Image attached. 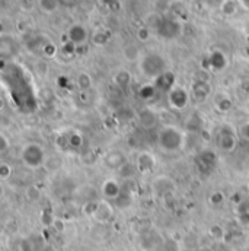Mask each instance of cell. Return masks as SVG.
Segmentation results:
<instances>
[{
    "label": "cell",
    "instance_id": "8d00e7d4",
    "mask_svg": "<svg viewBox=\"0 0 249 251\" xmlns=\"http://www.w3.org/2000/svg\"><path fill=\"white\" fill-rule=\"evenodd\" d=\"M198 251H214L213 249H210V247H201V249H198Z\"/></svg>",
    "mask_w": 249,
    "mask_h": 251
},
{
    "label": "cell",
    "instance_id": "d4e9b609",
    "mask_svg": "<svg viewBox=\"0 0 249 251\" xmlns=\"http://www.w3.org/2000/svg\"><path fill=\"white\" fill-rule=\"evenodd\" d=\"M208 203H210L211 206H214V207L222 206V204L225 203V194H223L222 191H214V193H211L210 197H208Z\"/></svg>",
    "mask_w": 249,
    "mask_h": 251
},
{
    "label": "cell",
    "instance_id": "9a60e30c",
    "mask_svg": "<svg viewBox=\"0 0 249 251\" xmlns=\"http://www.w3.org/2000/svg\"><path fill=\"white\" fill-rule=\"evenodd\" d=\"M89 34H88V29L80 25V24H76L73 26L68 28L67 31V38L70 43H73L74 46H80V44H85L86 40H88Z\"/></svg>",
    "mask_w": 249,
    "mask_h": 251
},
{
    "label": "cell",
    "instance_id": "d6a6232c",
    "mask_svg": "<svg viewBox=\"0 0 249 251\" xmlns=\"http://www.w3.org/2000/svg\"><path fill=\"white\" fill-rule=\"evenodd\" d=\"M59 3L63 7H74L80 3V0H59Z\"/></svg>",
    "mask_w": 249,
    "mask_h": 251
},
{
    "label": "cell",
    "instance_id": "d590c367",
    "mask_svg": "<svg viewBox=\"0 0 249 251\" xmlns=\"http://www.w3.org/2000/svg\"><path fill=\"white\" fill-rule=\"evenodd\" d=\"M239 1H241V3H242L245 7H247V9H249V0H239Z\"/></svg>",
    "mask_w": 249,
    "mask_h": 251
},
{
    "label": "cell",
    "instance_id": "7a4b0ae2",
    "mask_svg": "<svg viewBox=\"0 0 249 251\" xmlns=\"http://www.w3.org/2000/svg\"><path fill=\"white\" fill-rule=\"evenodd\" d=\"M185 145V134L177 126H163L158 133V146L165 152L181 151Z\"/></svg>",
    "mask_w": 249,
    "mask_h": 251
},
{
    "label": "cell",
    "instance_id": "2e32d148",
    "mask_svg": "<svg viewBox=\"0 0 249 251\" xmlns=\"http://www.w3.org/2000/svg\"><path fill=\"white\" fill-rule=\"evenodd\" d=\"M207 63H208V69L210 70L220 72V70H223L227 66V57H226V54L222 50H214V51L210 53V56L207 59Z\"/></svg>",
    "mask_w": 249,
    "mask_h": 251
},
{
    "label": "cell",
    "instance_id": "52a82bcc",
    "mask_svg": "<svg viewBox=\"0 0 249 251\" xmlns=\"http://www.w3.org/2000/svg\"><path fill=\"white\" fill-rule=\"evenodd\" d=\"M156 31H158L159 37H162L165 40H174V38H178L181 35L182 25L178 19L160 18L158 25H156Z\"/></svg>",
    "mask_w": 249,
    "mask_h": 251
},
{
    "label": "cell",
    "instance_id": "9c48e42d",
    "mask_svg": "<svg viewBox=\"0 0 249 251\" xmlns=\"http://www.w3.org/2000/svg\"><path fill=\"white\" fill-rule=\"evenodd\" d=\"M134 165L138 174H150L156 168V156L150 151H140L136 156Z\"/></svg>",
    "mask_w": 249,
    "mask_h": 251
},
{
    "label": "cell",
    "instance_id": "e0dca14e",
    "mask_svg": "<svg viewBox=\"0 0 249 251\" xmlns=\"http://www.w3.org/2000/svg\"><path fill=\"white\" fill-rule=\"evenodd\" d=\"M155 88L165 91V92H171L175 88V75L171 70H166L163 75H160L156 80H155Z\"/></svg>",
    "mask_w": 249,
    "mask_h": 251
},
{
    "label": "cell",
    "instance_id": "277c9868",
    "mask_svg": "<svg viewBox=\"0 0 249 251\" xmlns=\"http://www.w3.org/2000/svg\"><path fill=\"white\" fill-rule=\"evenodd\" d=\"M21 159L28 168L37 170L45 162V149L40 143H35V142L26 143L22 148Z\"/></svg>",
    "mask_w": 249,
    "mask_h": 251
},
{
    "label": "cell",
    "instance_id": "e575fe53",
    "mask_svg": "<svg viewBox=\"0 0 249 251\" xmlns=\"http://www.w3.org/2000/svg\"><path fill=\"white\" fill-rule=\"evenodd\" d=\"M101 1H102L104 4H107V6H113V4H115L118 0H101Z\"/></svg>",
    "mask_w": 249,
    "mask_h": 251
},
{
    "label": "cell",
    "instance_id": "44dd1931",
    "mask_svg": "<svg viewBox=\"0 0 249 251\" xmlns=\"http://www.w3.org/2000/svg\"><path fill=\"white\" fill-rule=\"evenodd\" d=\"M216 108H217L219 111H222V113H229V111L233 108V102H232L230 97L223 95L222 100H217V101H216Z\"/></svg>",
    "mask_w": 249,
    "mask_h": 251
},
{
    "label": "cell",
    "instance_id": "7402d4cb",
    "mask_svg": "<svg viewBox=\"0 0 249 251\" xmlns=\"http://www.w3.org/2000/svg\"><path fill=\"white\" fill-rule=\"evenodd\" d=\"M77 86H79L80 91H88L92 86V77H91V75L86 73V72H82L77 76Z\"/></svg>",
    "mask_w": 249,
    "mask_h": 251
},
{
    "label": "cell",
    "instance_id": "5b68a950",
    "mask_svg": "<svg viewBox=\"0 0 249 251\" xmlns=\"http://www.w3.org/2000/svg\"><path fill=\"white\" fill-rule=\"evenodd\" d=\"M214 142L219 151L222 152H233L238 145V133L230 125H222L214 136Z\"/></svg>",
    "mask_w": 249,
    "mask_h": 251
},
{
    "label": "cell",
    "instance_id": "6da1fadb",
    "mask_svg": "<svg viewBox=\"0 0 249 251\" xmlns=\"http://www.w3.org/2000/svg\"><path fill=\"white\" fill-rule=\"evenodd\" d=\"M1 85L18 111L31 114L37 110V91L32 77L21 64L3 63Z\"/></svg>",
    "mask_w": 249,
    "mask_h": 251
},
{
    "label": "cell",
    "instance_id": "603a6c76",
    "mask_svg": "<svg viewBox=\"0 0 249 251\" xmlns=\"http://www.w3.org/2000/svg\"><path fill=\"white\" fill-rule=\"evenodd\" d=\"M208 234H210V237H211L213 240H216V241H223V240H225V229H223L222 225H217V224L211 225V226L208 228Z\"/></svg>",
    "mask_w": 249,
    "mask_h": 251
},
{
    "label": "cell",
    "instance_id": "8992f818",
    "mask_svg": "<svg viewBox=\"0 0 249 251\" xmlns=\"http://www.w3.org/2000/svg\"><path fill=\"white\" fill-rule=\"evenodd\" d=\"M217 161H219V156L214 149H203L195 156V167L201 174L208 176L214 171Z\"/></svg>",
    "mask_w": 249,
    "mask_h": 251
},
{
    "label": "cell",
    "instance_id": "4dcf8cb0",
    "mask_svg": "<svg viewBox=\"0 0 249 251\" xmlns=\"http://www.w3.org/2000/svg\"><path fill=\"white\" fill-rule=\"evenodd\" d=\"M239 136H241L244 140L249 142V122L241 126V128H239Z\"/></svg>",
    "mask_w": 249,
    "mask_h": 251
},
{
    "label": "cell",
    "instance_id": "ffe728a7",
    "mask_svg": "<svg viewBox=\"0 0 249 251\" xmlns=\"http://www.w3.org/2000/svg\"><path fill=\"white\" fill-rule=\"evenodd\" d=\"M38 4L44 13H54L60 6L59 0H38Z\"/></svg>",
    "mask_w": 249,
    "mask_h": 251
},
{
    "label": "cell",
    "instance_id": "83f0119b",
    "mask_svg": "<svg viewBox=\"0 0 249 251\" xmlns=\"http://www.w3.org/2000/svg\"><path fill=\"white\" fill-rule=\"evenodd\" d=\"M18 251H35V244L29 238H22L18 244Z\"/></svg>",
    "mask_w": 249,
    "mask_h": 251
},
{
    "label": "cell",
    "instance_id": "cb8c5ba5",
    "mask_svg": "<svg viewBox=\"0 0 249 251\" xmlns=\"http://www.w3.org/2000/svg\"><path fill=\"white\" fill-rule=\"evenodd\" d=\"M124 56L128 62H136V60H138V57H140L138 49H137L136 46H133V44L127 46L124 49Z\"/></svg>",
    "mask_w": 249,
    "mask_h": 251
},
{
    "label": "cell",
    "instance_id": "4fadbf2b",
    "mask_svg": "<svg viewBox=\"0 0 249 251\" xmlns=\"http://www.w3.org/2000/svg\"><path fill=\"white\" fill-rule=\"evenodd\" d=\"M102 196L105 197V200H117L121 193H123V187L120 186V183L114 178H108L102 183Z\"/></svg>",
    "mask_w": 249,
    "mask_h": 251
},
{
    "label": "cell",
    "instance_id": "ba28073f",
    "mask_svg": "<svg viewBox=\"0 0 249 251\" xmlns=\"http://www.w3.org/2000/svg\"><path fill=\"white\" fill-rule=\"evenodd\" d=\"M56 145L62 151H79L83 146V136L77 130H67L56 137Z\"/></svg>",
    "mask_w": 249,
    "mask_h": 251
},
{
    "label": "cell",
    "instance_id": "484cf974",
    "mask_svg": "<svg viewBox=\"0 0 249 251\" xmlns=\"http://www.w3.org/2000/svg\"><path fill=\"white\" fill-rule=\"evenodd\" d=\"M92 41L95 46H105L108 43V34L105 31H96L92 35Z\"/></svg>",
    "mask_w": 249,
    "mask_h": 251
},
{
    "label": "cell",
    "instance_id": "d6986e66",
    "mask_svg": "<svg viewBox=\"0 0 249 251\" xmlns=\"http://www.w3.org/2000/svg\"><path fill=\"white\" fill-rule=\"evenodd\" d=\"M114 80H115V83H117L120 88H125V86H128L130 82H131V73L127 72V70H120V72L115 73Z\"/></svg>",
    "mask_w": 249,
    "mask_h": 251
},
{
    "label": "cell",
    "instance_id": "8fae6325",
    "mask_svg": "<svg viewBox=\"0 0 249 251\" xmlns=\"http://www.w3.org/2000/svg\"><path fill=\"white\" fill-rule=\"evenodd\" d=\"M125 164H127V158L120 149H113V151L107 152V155L104 156V165L110 170L118 171Z\"/></svg>",
    "mask_w": 249,
    "mask_h": 251
},
{
    "label": "cell",
    "instance_id": "4316f807",
    "mask_svg": "<svg viewBox=\"0 0 249 251\" xmlns=\"http://www.w3.org/2000/svg\"><path fill=\"white\" fill-rule=\"evenodd\" d=\"M13 174V168L12 165L6 164V162H1L0 164V178L1 180H9Z\"/></svg>",
    "mask_w": 249,
    "mask_h": 251
},
{
    "label": "cell",
    "instance_id": "3957f363",
    "mask_svg": "<svg viewBox=\"0 0 249 251\" xmlns=\"http://www.w3.org/2000/svg\"><path fill=\"white\" fill-rule=\"evenodd\" d=\"M140 70L146 77L156 80L160 75H163L168 70L166 69V60L158 53H150V54L141 57Z\"/></svg>",
    "mask_w": 249,
    "mask_h": 251
},
{
    "label": "cell",
    "instance_id": "1f68e13d",
    "mask_svg": "<svg viewBox=\"0 0 249 251\" xmlns=\"http://www.w3.org/2000/svg\"><path fill=\"white\" fill-rule=\"evenodd\" d=\"M9 146H10V142L7 140V137L4 134H0V152L7 151Z\"/></svg>",
    "mask_w": 249,
    "mask_h": 251
},
{
    "label": "cell",
    "instance_id": "7c38bea8",
    "mask_svg": "<svg viewBox=\"0 0 249 251\" xmlns=\"http://www.w3.org/2000/svg\"><path fill=\"white\" fill-rule=\"evenodd\" d=\"M114 218V207L108 200H102L98 203L96 212L93 213L92 219H95L99 224H108Z\"/></svg>",
    "mask_w": 249,
    "mask_h": 251
},
{
    "label": "cell",
    "instance_id": "30bf717a",
    "mask_svg": "<svg viewBox=\"0 0 249 251\" xmlns=\"http://www.w3.org/2000/svg\"><path fill=\"white\" fill-rule=\"evenodd\" d=\"M168 101H169V105L174 110L182 111V110L187 108L188 104H189V94H188L187 89H184L182 86H175L168 94Z\"/></svg>",
    "mask_w": 249,
    "mask_h": 251
},
{
    "label": "cell",
    "instance_id": "5bb4252c",
    "mask_svg": "<svg viewBox=\"0 0 249 251\" xmlns=\"http://www.w3.org/2000/svg\"><path fill=\"white\" fill-rule=\"evenodd\" d=\"M191 94H192V97H194L195 101L203 102V101H205L210 97V94H211V85L207 80H203V79L201 80H195L192 83Z\"/></svg>",
    "mask_w": 249,
    "mask_h": 251
},
{
    "label": "cell",
    "instance_id": "f1b7e54d",
    "mask_svg": "<svg viewBox=\"0 0 249 251\" xmlns=\"http://www.w3.org/2000/svg\"><path fill=\"white\" fill-rule=\"evenodd\" d=\"M155 91H156L155 85H149V83H147V85H143L141 89H140V97L144 98V100H147V98L153 97Z\"/></svg>",
    "mask_w": 249,
    "mask_h": 251
},
{
    "label": "cell",
    "instance_id": "836d02e7",
    "mask_svg": "<svg viewBox=\"0 0 249 251\" xmlns=\"http://www.w3.org/2000/svg\"><path fill=\"white\" fill-rule=\"evenodd\" d=\"M54 228L57 229V231H63V222L62 221H54Z\"/></svg>",
    "mask_w": 249,
    "mask_h": 251
},
{
    "label": "cell",
    "instance_id": "ac0fdd59",
    "mask_svg": "<svg viewBox=\"0 0 249 251\" xmlns=\"http://www.w3.org/2000/svg\"><path fill=\"white\" fill-rule=\"evenodd\" d=\"M220 10L225 16H233L238 12V1L236 0H223L220 4Z\"/></svg>",
    "mask_w": 249,
    "mask_h": 251
},
{
    "label": "cell",
    "instance_id": "f546056e",
    "mask_svg": "<svg viewBox=\"0 0 249 251\" xmlns=\"http://www.w3.org/2000/svg\"><path fill=\"white\" fill-rule=\"evenodd\" d=\"M149 37H150L149 28H140V29L137 31V38H138L140 41H147Z\"/></svg>",
    "mask_w": 249,
    "mask_h": 251
}]
</instances>
